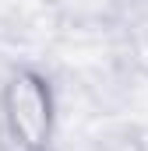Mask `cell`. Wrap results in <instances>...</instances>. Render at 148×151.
<instances>
[{
	"label": "cell",
	"instance_id": "1",
	"mask_svg": "<svg viewBox=\"0 0 148 151\" xmlns=\"http://www.w3.org/2000/svg\"><path fill=\"white\" fill-rule=\"evenodd\" d=\"M0 119L11 151H53L57 144V91L36 67H14L0 88Z\"/></svg>",
	"mask_w": 148,
	"mask_h": 151
}]
</instances>
